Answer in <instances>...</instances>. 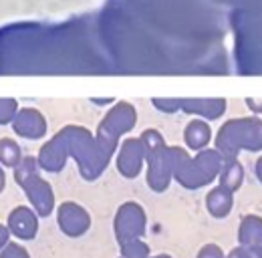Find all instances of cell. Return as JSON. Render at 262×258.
<instances>
[{"label":"cell","instance_id":"1","mask_svg":"<svg viewBox=\"0 0 262 258\" xmlns=\"http://www.w3.org/2000/svg\"><path fill=\"white\" fill-rule=\"evenodd\" d=\"M186 141L192 145V147H202L210 141V127L202 121H194L192 125H188L186 129Z\"/></svg>","mask_w":262,"mask_h":258},{"label":"cell","instance_id":"2","mask_svg":"<svg viewBox=\"0 0 262 258\" xmlns=\"http://www.w3.org/2000/svg\"><path fill=\"white\" fill-rule=\"evenodd\" d=\"M240 182H242V167H240V163L232 161L222 171V188H226L228 192H234L240 188Z\"/></svg>","mask_w":262,"mask_h":258},{"label":"cell","instance_id":"3","mask_svg":"<svg viewBox=\"0 0 262 258\" xmlns=\"http://www.w3.org/2000/svg\"><path fill=\"white\" fill-rule=\"evenodd\" d=\"M198 258H222V252L218 250V246L208 244V246L202 248V252H200V256Z\"/></svg>","mask_w":262,"mask_h":258},{"label":"cell","instance_id":"4","mask_svg":"<svg viewBox=\"0 0 262 258\" xmlns=\"http://www.w3.org/2000/svg\"><path fill=\"white\" fill-rule=\"evenodd\" d=\"M230 258H250V256L246 254V248H240V250L236 248V250H234V252L230 254Z\"/></svg>","mask_w":262,"mask_h":258},{"label":"cell","instance_id":"5","mask_svg":"<svg viewBox=\"0 0 262 258\" xmlns=\"http://www.w3.org/2000/svg\"><path fill=\"white\" fill-rule=\"evenodd\" d=\"M258 176H260V180H262V158L258 160Z\"/></svg>","mask_w":262,"mask_h":258}]
</instances>
